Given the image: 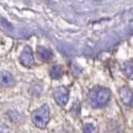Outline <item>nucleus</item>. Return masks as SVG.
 Returning a JSON list of instances; mask_svg holds the SVG:
<instances>
[{
	"mask_svg": "<svg viewBox=\"0 0 133 133\" xmlns=\"http://www.w3.org/2000/svg\"><path fill=\"white\" fill-rule=\"evenodd\" d=\"M110 96H111V92L109 89L96 86L90 90L88 97H89V102L92 107H102L109 102Z\"/></svg>",
	"mask_w": 133,
	"mask_h": 133,
	"instance_id": "1",
	"label": "nucleus"
},
{
	"mask_svg": "<svg viewBox=\"0 0 133 133\" xmlns=\"http://www.w3.org/2000/svg\"><path fill=\"white\" fill-rule=\"evenodd\" d=\"M49 121V109L47 105H42L32 114V122L38 128H44Z\"/></svg>",
	"mask_w": 133,
	"mask_h": 133,
	"instance_id": "2",
	"label": "nucleus"
},
{
	"mask_svg": "<svg viewBox=\"0 0 133 133\" xmlns=\"http://www.w3.org/2000/svg\"><path fill=\"white\" fill-rule=\"evenodd\" d=\"M20 63L24 66H27V68H31L35 64V58H33L32 49L30 47H25L24 51L21 52V54H20Z\"/></svg>",
	"mask_w": 133,
	"mask_h": 133,
	"instance_id": "3",
	"label": "nucleus"
},
{
	"mask_svg": "<svg viewBox=\"0 0 133 133\" xmlns=\"http://www.w3.org/2000/svg\"><path fill=\"white\" fill-rule=\"evenodd\" d=\"M53 96H54V100L57 101L58 105L65 106L66 102H68V100H69V91H68V89H65V88L59 86L58 89H56Z\"/></svg>",
	"mask_w": 133,
	"mask_h": 133,
	"instance_id": "4",
	"label": "nucleus"
},
{
	"mask_svg": "<svg viewBox=\"0 0 133 133\" xmlns=\"http://www.w3.org/2000/svg\"><path fill=\"white\" fill-rule=\"evenodd\" d=\"M119 97H121V101L123 102L126 106L128 107H133V92L132 90L127 88V86H122L119 89Z\"/></svg>",
	"mask_w": 133,
	"mask_h": 133,
	"instance_id": "5",
	"label": "nucleus"
},
{
	"mask_svg": "<svg viewBox=\"0 0 133 133\" xmlns=\"http://www.w3.org/2000/svg\"><path fill=\"white\" fill-rule=\"evenodd\" d=\"M121 70H122L126 78H128L129 80H133V61L124 62L121 66Z\"/></svg>",
	"mask_w": 133,
	"mask_h": 133,
	"instance_id": "6",
	"label": "nucleus"
},
{
	"mask_svg": "<svg viewBox=\"0 0 133 133\" xmlns=\"http://www.w3.org/2000/svg\"><path fill=\"white\" fill-rule=\"evenodd\" d=\"M37 54H38V57H39V59L43 61V62H49V61L53 58V53L51 52L49 49H47V48H44V47H38L37 48Z\"/></svg>",
	"mask_w": 133,
	"mask_h": 133,
	"instance_id": "7",
	"label": "nucleus"
},
{
	"mask_svg": "<svg viewBox=\"0 0 133 133\" xmlns=\"http://www.w3.org/2000/svg\"><path fill=\"white\" fill-rule=\"evenodd\" d=\"M63 74H64V70L61 65H53L49 69V75L52 79H59L63 76Z\"/></svg>",
	"mask_w": 133,
	"mask_h": 133,
	"instance_id": "8",
	"label": "nucleus"
},
{
	"mask_svg": "<svg viewBox=\"0 0 133 133\" xmlns=\"http://www.w3.org/2000/svg\"><path fill=\"white\" fill-rule=\"evenodd\" d=\"M14 83H15V79L10 73H6V71L1 73V84L4 86H11L14 85Z\"/></svg>",
	"mask_w": 133,
	"mask_h": 133,
	"instance_id": "9",
	"label": "nucleus"
},
{
	"mask_svg": "<svg viewBox=\"0 0 133 133\" xmlns=\"http://www.w3.org/2000/svg\"><path fill=\"white\" fill-rule=\"evenodd\" d=\"M83 132H84V133H94V132H95V127H94L92 124L88 123V124H85V126H84Z\"/></svg>",
	"mask_w": 133,
	"mask_h": 133,
	"instance_id": "10",
	"label": "nucleus"
}]
</instances>
